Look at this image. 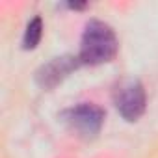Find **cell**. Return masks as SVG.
<instances>
[{"instance_id":"6da1fadb","label":"cell","mask_w":158,"mask_h":158,"mask_svg":"<svg viewBox=\"0 0 158 158\" xmlns=\"http://www.w3.org/2000/svg\"><path fill=\"white\" fill-rule=\"evenodd\" d=\"M117 48L119 43L112 26L102 21L91 19L84 26L78 58L86 65H101L112 61L117 54Z\"/></svg>"},{"instance_id":"7a4b0ae2","label":"cell","mask_w":158,"mask_h":158,"mask_svg":"<svg viewBox=\"0 0 158 158\" xmlns=\"http://www.w3.org/2000/svg\"><path fill=\"white\" fill-rule=\"evenodd\" d=\"M61 123L82 138H95L104 123V110L97 104L82 102L78 106L67 108L60 115Z\"/></svg>"},{"instance_id":"3957f363","label":"cell","mask_w":158,"mask_h":158,"mask_svg":"<svg viewBox=\"0 0 158 158\" xmlns=\"http://www.w3.org/2000/svg\"><path fill=\"white\" fill-rule=\"evenodd\" d=\"M114 104L123 119L127 121H138L147 104L143 84L138 78H123L114 88Z\"/></svg>"},{"instance_id":"277c9868","label":"cell","mask_w":158,"mask_h":158,"mask_svg":"<svg viewBox=\"0 0 158 158\" xmlns=\"http://www.w3.org/2000/svg\"><path fill=\"white\" fill-rule=\"evenodd\" d=\"M80 65H82V61L78 56L65 54V56H60V58H52L50 61L43 63L35 71V82L41 89H52L60 82H63L65 78L73 71H76Z\"/></svg>"},{"instance_id":"5b68a950","label":"cell","mask_w":158,"mask_h":158,"mask_svg":"<svg viewBox=\"0 0 158 158\" xmlns=\"http://www.w3.org/2000/svg\"><path fill=\"white\" fill-rule=\"evenodd\" d=\"M41 35H43V21H41V17H34L26 26L24 37H23V47L26 50H34L39 45Z\"/></svg>"},{"instance_id":"8992f818","label":"cell","mask_w":158,"mask_h":158,"mask_svg":"<svg viewBox=\"0 0 158 158\" xmlns=\"http://www.w3.org/2000/svg\"><path fill=\"white\" fill-rule=\"evenodd\" d=\"M69 8H71V10H84L86 4H76V2H74V4H69Z\"/></svg>"}]
</instances>
